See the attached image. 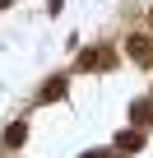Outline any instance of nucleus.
<instances>
[{
	"mask_svg": "<svg viewBox=\"0 0 153 158\" xmlns=\"http://www.w3.org/2000/svg\"><path fill=\"white\" fill-rule=\"evenodd\" d=\"M84 158H107V153H84Z\"/></svg>",
	"mask_w": 153,
	"mask_h": 158,
	"instance_id": "7",
	"label": "nucleus"
},
{
	"mask_svg": "<svg viewBox=\"0 0 153 158\" xmlns=\"http://www.w3.org/2000/svg\"><path fill=\"white\" fill-rule=\"evenodd\" d=\"M139 144H144V139H139V130H125V135L116 139V149H121V153H135Z\"/></svg>",
	"mask_w": 153,
	"mask_h": 158,
	"instance_id": "3",
	"label": "nucleus"
},
{
	"mask_svg": "<svg viewBox=\"0 0 153 158\" xmlns=\"http://www.w3.org/2000/svg\"><path fill=\"white\" fill-rule=\"evenodd\" d=\"M130 51H135V56H139V60H148V56H153V51H148V42H144V37H135V42H130Z\"/></svg>",
	"mask_w": 153,
	"mask_h": 158,
	"instance_id": "5",
	"label": "nucleus"
},
{
	"mask_svg": "<svg viewBox=\"0 0 153 158\" xmlns=\"http://www.w3.org/2000/svg\"><path fill=\"white\" fill-rule=\"evenodd\" d=\"M60 93H65V79H51V84L42 89V98H46V102H51V98H60Z\"/></svg>",
	"mask_w": 153,
	"mask_h": 158,
	"instance_id": "4",
	"label": "nucleus"
},
{
	"mask_svg": "<svg viewBox=\"0 0 153 158\" xmlns=\"http://www.w3.org/2000/svg\"><path fill=\"white\" fill-rule=\"evenodd\" d=\"M5 5H10V0H0V10H5Z\"/></svg>",
	"mask_w": 153,
	"mask_h": 158,
	"instance_id": "8",
	"label": "nucleus"
},
{
	"mask_svg": "<svg viewBox=\"0 0 153 158\" xmlns=\"http://www.w3.org/2000/svg\"><path fill=\"white\" fill-rule=\"evenodd\" d=\"M23 135H28V126H23V121H14V126L5 130V144H10V149H19V144H23Z\"/></svg>",
	"mask_w": 153,
	"mask_h": 158,
	"instance_id": "2",
	"label": "nucleus"
},
{
	"mask_svg": "<svg viewBox=\"0 0 153 158\" xmlns=\"http://www.w3.org/2000/svg\"><path fill=\"white\" fill-rule=\"evenodd\" d=\"M148 116H153V102H135V121H139V126H144V121H148Z\"/></svg>",
	"mask_w": 153,
	"mask_h": 158,
	"instance_id": "6",
	"label": "nucleus"
},
{
	"mask_svg": "<svg viewBox=\"0 0 153 158\" xmlns=\"http://www.w3.org/2000/svg\"><path fill=\"white\" fill-rule=\"evenodd\" d=\"M111 60H116L111 51H84V56H79V70H88V65H111Z\"/></svg>",
	"mask_w": 153,
	"mask_h": 158,
	"instance_id": "1",
	"label": "nucleus"
}]
</instances>
